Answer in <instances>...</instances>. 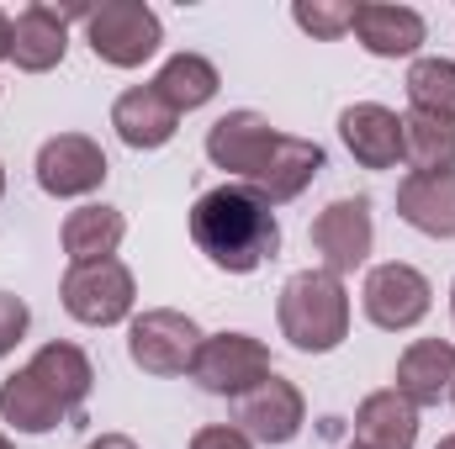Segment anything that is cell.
<instances>
[{
    "instance_id": "obj_1",
    "label": "cell",
    "mask_w": 455,
    "mask_h": 449,
    "mask_svg": "<svg viewBox=\"0 0 455 449\" xmlns=\"http://www.w3.org/2000/svg\"><path fill=\"white\" fill-rule=\"evenodd\" d=\"M191 238H196V248L218 270L249 275L265 259H275L281 223H275V207L259 191H249V185H212L191 207Z\"/></svg>"
},
{
    "instance_id": "obj_2",
    "label": "cell",
    "mask_w": 455,
    "mask_h": 449,
    "mask_svg": "<svg viewBox=\"0 0 455 449\" xmlns=\"http://www.w3.org/2000/svg\"><path fill=\"white\" fill-rule=\"evenodd\" d=\"M281 334L302 354H329L349 338V291L329 270H297L275 302Z\"/></svg>"
},
{
    "instance_id": "obj_3",
    "label": "cell",
    "mask_w": 455,
    "mask_h": 449,
    "mask_svg": "<svg viewBox=\"0 0 455 449\" xmlns=\"http://www.w3.org/2000/svg\"><path fill=\"white\" fill-rule=\"evenodd\" d=\"M85 37H91V53L112 69H138L143 59L159 53L164 43V27L159 16L143 5V0H107L85 16Z\"/></svg>"
},
{
    "instance_id": "obj_4",
    "label": "cell",
    "mask_w": 455,
    "mask_h": 449,
    "mask_svg": "<svg viewBox=\"0 0 455 449\" xmlns=\"http://www.w3.org/2000/svg\"><path fill=\"white\" fill-rule=\"evenodd\" d=\"M196 349H202V328L175 307H154V312L132 318V328H127V354L143 375H164V381L191 375Z\"/></svg>"
},
{
    "instance_id": "obj_5",
    "label": "cell",
    "mask_w": 455,
    "mask_h": 449,
    "mask_svg": "<svg viewBox=\"0 0 455 449\" xmlns=\"http://www.w3.org/2000/svg\"><path fill=\"white\" fill-rule=\"evenodd\" d=\"M64 312L75 323H91V328H112L132 312L138 302V286H132V270L122 259H96V264H69L64 275Z\"/></svg>"
},
{
    "instance_id": "obj_6",
    "label": "cell",
    "mask_w": 455,
    "mask_h": 449,
    "mask_svg": "<svg viewBox=\"0 0 455 449\" xmlns=\"http://www.w3.org/2000/svg\"><path fill=\"white\" fill-rule=\"evenodd\" d=\"M270 375V349L249 334H212L202 338L191 381L212 397H249Z\"/></svg>"
},
{
    "instance_id": "obj_7",
    "label": "cell",
    "mask_w": 455,
    "mask_h": 449,
    "mask_svg": "<svg viewBox=\"0 0 455 449\" xmlns=\"http://www.w3.org/2000/svg\"><path fill=\"white\" fill-rule=\"evenodd\" d=\"M107 175H112V164H107L101 143L85 138V132H59V138H48L37 148V185L48 196H59V201L101 191Z\"/></svg>"
},
{
    "instance_id": "obj_8",
    "label": "cell",
    "mask_w": 455,
    "mask_h": 449,
    "mask_svg": "<svg viewBox=\"0 0 455 449\" xmlns=\"http://www.w3.org/2000/svg\"><path fill=\"white\" fill-rule=\"evenodd\" d=\"M360 302H365V318H371L376 328L403 334V328H413V323H424V318H429L435 291H429V280H424L413 264L392 259V264H376V270L365 275Z\"/></svg>"
},
{
    "instance_id": "obj_9",
    "label": "cell",
    "mask_w": 455,
    "mask_h": 449,
    "mask_svg": "<svg viewBox=\"0 0 455 449\" xmlns=\"http://www.w3.org/2000/svg\"><path fill=\"white\" fill-rule=\"evenodd\" d=\"M371 238H376V227H371V201L365 196L329 201L313 223V248L323 254V270L339 275V280L371 259Z\"/></svg>"
},
{
    "instance_id": "obj_10",
    "label": "cell",
    "mask_w": 455,
    "mask_h": 449,
    "mask_svg": "<svg viewBox=\"0 0 455 449\" xmlns=\"http://www.w3.org/2000/svg\"><path fill=\"white\" fill-rule=\"evenodd\" d=\"M69 16H91V11H80V5L59 11V5H43V0L27 5V11L11 21V48H5V59H11L16 69H27V75L59 69L64 53H69Z\"/></svg>"
},
{
    "instance_id": "obj_11",
    "label": "cell",
    "mask_w": 455,
    "mask_h": 449,
    "mask_svg": "<svg viewBox=\"0 0 455 449\" xmlns=\"http://www.w3.org/2000/svg\"><path fill=\"white\" fill-rule=\"evenodd\" d=\"M275 143H281V132L259 112H228L207 132V159L218 169H228V175H238L243 185H254V175L265 169V159L275 154Z\"/></svg>"
},
{
    "instance_id": "obj_12",
    "label": "cell",
    "mask_w": 455,
    "mask_h": 449,
    "mask_svg": "<svg viewBox=\"0 0 455 449\" xmlns=\"http://www.w3.org/2000/svg\"><path fill=\"white\" fill-rule=\"evenodd\" d=\"M238 423L259 445H291L302 434V423H307V402H302V391L291 381H281L270 370L249 397H238Z\"/></svg>"
},
{
    "instance_id": "obj_13",
    "label": "cell",
    "mask_w": 455,
    "mask_h": 449,
    "mask_svg": "<svg viewBox=\"0 0 455 449\" xmlns=\"http://www.w3.org/2000/svg\"><path fill=\"white\" fill-rule=\"evenodd\" d=\"M397 397H408L413 407H440L455 391V343L445 338H419L403 349L397 359Z\"/></svg>"
},
{
    "instance_id": "obj_14",
    "label": "cell",
    "mask_w": 455,
    "mask_h": 449,
    "mask_svg": "<svg viewBox=\"0 0 455 449\" xmlns=\"http://www.w3.org/2000/svg\"><path fill=\"white\" fill-rule=\"evenodd\" d=\"M349 32L360 37L365 53L376 59H413L424 48V16L413 5H381V0H365L355 5V21Z\"/></svg>"
},
{
    "instance_id": "obj_15",
    "label": "cell",
    "mask_w": 455,
    "mask_h": 449,
    "mask_svg": "<svg viewBox=\"0 0 455 449\" xmlns=\"http://www.w3.org/2000/svg\"><path fill=\"white\" fill-rule=\"evenodd\" d=\"M339 138L355 154V164H365V169H392L403 159V116L376 106V101L349 106L339 116Z\"/></svg>"
},
{
    "instance_id": "obj_16",
    "label": "cell",
    "mask_w": 455,
    "mask_h": 449,
    "mask_svg": "<svg viewBox=\"0 0 455 449\" xmlns=\"http://www.w3.org/2000/svg\"><path fill=\"white\" fill-rule=\"evenodd\" d=\"M112 127L127 148H164V143L175 138V127H180V112H175L154 85H132V91L116 96Z\"/></svg>"
},
{
    "instance_id": "obj_17",
    "label": "cell",
    "mask_w": 455,
    "mask_h": 449,
    "mask_svg": "<svg viewBox=\"0 0 455 449\" xmlns=\"http://www.w3.org/2000/svg\"><path fill=\"white\" fill-rule=\"evenodd\" d=\"M318 169H323V148H318V143H307V138L281 132L275 154L265 159V169L254 175V185H249V191H259L270 207H281V201L302 196V191L318 180Z\"/></svg>"
},
{
    "instance_id": "obj_18",
    "label": "cell",
    "mask_w": 455,
    "mask_h": 449,
    "mask_svg": "<svg viewBox=\"0 0 455 449\" xmlns=\"http://www.w3.org/2000/svg\"><path fill=\"white\" fill-rule=\"evenodd\" d=\"M419 439V407L397 391H371L355 407V445L360 449H413Z\"/></svg>"
},
{
    "instance_id": "obj_19",
    "label": "cell",
    "mask_w": 455,
    "mask_h": 449,
    "mask_svg": "<svg viewBox=\"0 0 455 449\" xmlns=\"http://www.w3.org/2000/svg\"><path fill=\"white\" fill-rule=\"evenodd\" d=\"M397 217L429 238H455V175H408L397 185Z\"/></svg>"
},
{
    "instance_id": "obj_20",
    "label": "cell",
    "mask_w": 455,
    "mask_h": 449,
    "mask_svg": "<svg viewBox=\"0 0 455 449\" xmlns=\"http://www.w3.org/2000/svg\"><path fill=\"white\" fill-rule=\"evenodd\" d=\"M0 418H5L16 434H48V429H59L69 413H64V402H59L32 370H16V375L0 381Z\"/></svg>"
},
{
    "instance_id": "obj_21",
    "label": "cell",
    "mask_w": 455,
    "mask_h": 449,
    "mask_svg": "<svg viewBox=\"0 0 455 449\" xmlns=\"http://www.w3.org/2000/svg\"><path fill=\"white\" fill-rule=\"evenodd\" d=\"M27 370L64 402V413H75L91 397V386H96V370H91V359H85L80 343H43Z\"/></svg>"
},
{
    "instance_id": "obj_22",
    "label": "cell",
    "mask_w": 455,
    "mask_h": 449,
    "mask_svg": "<svg viewBox=\"0 0 455 449\" xmlns=\"http://www.w3.org/2000/svg\"><path fill=\"white\" fill-rule=\"evenodd\" d=\"M218 64L212 59H202V53H175V59H164V69L154 75V91L175 106V112H196V106H207L212 96H218Z\"/></svg>"
},
{
    "instance_id": "obj_23",
    "label": "cell",
    "mask_w": 455,
    "mask_h": 449,
    "mask_svg": "<svg viewBox=\"0 0 455 449\" xmlns=\"http://www.w3.org/2000/svg\"><path fill=\"white\" fill-rule=\"evenodd\" d=\"M122 212L116 207H80V212H69L64 217V254L75 259V264H96V259H112L116 243H122Z\"/></svg>"
},
{
    "instance_id": "obj_24",
    "label": "cell",
    "mask_w": 455,
    "mask_h": 449,
    "mask_svg": "<svg viewBox=\"0 0 455 449\" xmlns=\"http://www.w3.org/2000/svg\"><path fill=\"white\" fill-rule=\"evenodd\" d=\"M403 159H413V175H455V122L403 116Z\"/></svg>"
},
{
    "instance_id": "obj_25",
    "label": "cell",
    "mask_w": 455,
    "mask_h": 449,
    "mask_svg": "<svg viewBox=\"0 0 455 449\" xmlns=\"http://www.w3.org/2000/svg\"><path fill=\"white\" fill-rule=\"evenodd\" d=\"M408 101L419 116L455 122V64L451 59H413L408 69Z\"/></svg>"
},
{
    "instance_id": "obj_26",
    "label": "cell",
    "mask_w": 455,
    "mask_h": 449,
    "mask_svg": "<svg viewBox=\"0 0 455 449\" xmlns=\"http://www.w3.org/2000/svg\"><path fill=\"white\" fill-rule=\"evenodd\" d=\"M291 21L313 37H344L349 21H355V5L349 0H297L291 5Z\"/></svg>"
},
{
    "instance_id": "obj_27",
    "label": "cell",
    "mask_w": 455,
    "mask_h": 449,
    "mask_svg": "<svg viewBox=\"0 0 455 449\" xmlns=\"http://www.w3.org/2000/svg\"><path fill=\"white\" fill-rule=\"evenodd\" d=\"M27 323H32V312H27V302L21 296H11V291H0V359L21 343L27 334Z\"/></svg>"
},
{
    "instance_id": "obj_28",
    "label": "cell",
    "mask_w": 455,
    "mask_h": 449,
    "mask_svg": "<svg viewBox=\"0 0 455 449\" xmlns=\"http://www.w3.org/2000/svg\"><path fill=\"white\" fill-rule=\"evenodd\" d=\"M191 449H254V439L243 429H233V423H212V429H196Z\"/></svg>"
},
{
    "instance_id": "obj_29",
    "label": "cell",
    "mask_w": 455,
    "mask_h": 449,
    "mask_svg": "<svg viewBox=\"0 0 455 449\" xmlns=\"http://www.w3.org/2000/svg\"><path fill=\"white\" fill-rule=\"evenodd\" d=\"M85 449H138V445H132L127 434H101V439H91Z\"/></svg>"
},
{
    "instance_id": "obj_30",
    "label": "cell",
    "mask_w": 455,
    "mask_h": 449,
    "mask_svg": "<svg viewBox=\"0 0 455 449\" xmlns=\"http://www.w3.org/2000/svg\"><path fill=\"white\" fill-rule=\"evenodd\" d=\"M5 48H11V16L0 11V59H5Z\"/></svg>"
},
{
    "instance_id": "obj_31",
    "label": "cell",
    "mask_w": 455,
    "mask_h": 449,
    "mask_svg": "<svg viewBox=\"0 0 455 449\" xmlns=\"http://www.w3.org/2000/svg\"><path fill=\"white\" fill-rule=\"evenodd\" d=\"M435 449H455V434H451V439H440V445H435Z\"/></svg>"
},
{
    "instance_id": "obj_32",
    "label": "cell",
    "mask_w": 455,
    "mask_h": 449,
    "mask_svg": "<svg viewBox=\"0 0 455 449\" xmlns=\"http://www.w3.org/2000/svg\"><path fill=\"white\" fill-rule=\"evenodd\" d=\"M0 449H16V445H11V439H5V434H0Z\"/></svg>"
},
{
    "instance_id": "obj_33",
    "label": "cell",
    "mask_w": 455,
    "mask_h": 449,
    "mask_svg": "<svg viewBox=\"0 0 455 449\" xmlns=\"http://www.w3.org/2000/svg\"><path fill=\"white\" fill-rule=\"evenodd\" d=\"M0 196H5V169H0Z\"/></svg>"
},
{
    "instance_id": "obj_34",
    "label": "cell",
    "mask_w": 455,
    "mask_h": 449,
    "mask_svg": "<svg viewBox=\"0 0 455 449\" xmlns=\"http://www.w3.org/2000/svg\"><path fill=\"white\" fill-rule=\"evenodd\" d=\"M451 307H455V286H451Z\"/></svg>"
},
{
    "instance_id": "obj_35",
    "label": "cell",
    "mask_w": 455,
    "mask_h": 449,
    "mask_svg": "<svg viewBox=\"0 0 455 449\" xmlns=\"http://www.w3.org/2000/svg\"><path fill=\"white\" fill-rule=\"evenodd\" d=\"M349 449H360V445H349Z\"/></svg>"
}]
</instances>
